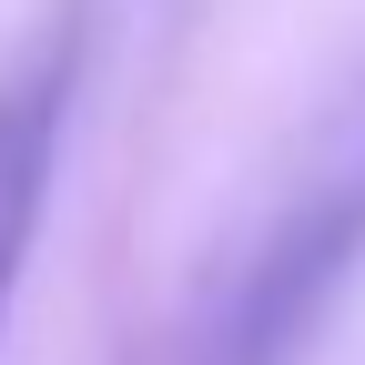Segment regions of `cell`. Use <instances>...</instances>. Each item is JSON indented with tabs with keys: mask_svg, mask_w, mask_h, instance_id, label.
<instances>
[{
	"mask_svg": "<svg viewBox=\"0 0 365 365\" xmlns=\"http://www.w3.org/2000/svg\"><path fill=\"white\" fill-rule=\"evenodd\" d=\"M61 132H71V31H41L0 71V335H11L21 274L41 254V223H51Z\"/></svg>",
	"mask_w": 365,
	"mask_h": 365,
	"instance_id": "6da1fadb",
	"label": "cell"
}]
</instances>
